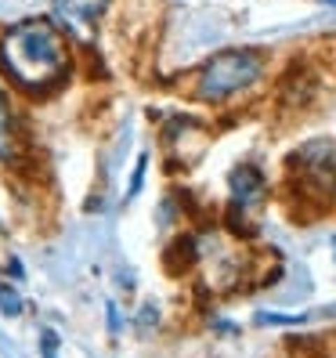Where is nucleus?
Listing matches in <instances>:
<instances>
[{
	"label": "nucleus",
	"instance_id": "1",
	"mask_svg": "<svg viewBox=\"0 0 336 358\" xmlns=\"http://www.w3.org/2000/svg\"><path fill=\"white\" fill-rule=\"evenodd\" d=\"M73 73V48L51 18H22L0 29V83L11 94L48 101L69 87Z\"/></svg>",
	"mask_w": 336,
	"mask_h": 358
},
{
	"label": "nucleus",
	"instance_id": "2",
	"mask_svg": "<svg viewBox=\"0 0 336 358\" xmlns=\"http://www.w3.org/2000/svg\"><path fill=\"white\" fill-rule=\"evenodd\" d=\"M268 76V55L257 48H228L210 55L188 80V94L203 105H228L257 91Z\"/></svg>",
	"mask_w": 336,
	"mask_h": 358
},
{
	"label": "nucleus",
	"instance_id": "3",
	"mask_svg": "<svg viewBox=\"0 0 336 358\" xmlns=\"http://www.w3.org/2000/svg\"><path fill=\"white\" fill-rule=\"evenodd\" d=\"M289 185L304 196H336V141L314 138L293 149L286 159Z\"/></svg>",
	"mask_w": 336,
	"mask_h": 358
},
{
	"label": "nucleus",
	"instance_id": "4",
	"mask_svg": "<svg viewBox=\"0 0 336 358\" xmlns=\"http://www.w3.org/2000/svg\"><path fill=\"white\" fill-rule=\"evenodd\" d=\"M26 152H29L26 120H22V113H18L15 94L8 91V83H0V166H8V171H22Z\"/></svg>",
	"mask_w": 336,
	"mask_h": 358
},
{
	"label": "nucleus",
	"instance_id": "5",
	"mask_svg": "<svg viewBox=\"0 0 336 358\" xmlns=\"http://www.w3.org/2000/svg\"><path fill=\"white\" fill-rule=\"evenodd\" d=\"M228 192H232V206L239 210H254L257 203H264L268 196V178L261 166L254 163H239L232 174H228Z\"/></svg>",
	"mask_w": 336,
	"mask_h": 358
},
{
	"label": "nucleus",
	"instance_id": "6",
	"mask_svg": "<svg viewBox=\"0 0 336 358\" xmlns=\"http://www.w3.org/2000/svg\"><path fill=\"white\" fill-rule=\"evenodd\" d=\"M192 264H199V243L192 236H177L166 246V271L170 275H184Z\"/></svg>",
	"mask_w": 336,
	"mask_h": 358
},
{
	"label": "nucleus",
	"instance_id": "7",
	"mask_svg": "<svg viewBox=\"0 0 336 358\" xmlns=\"http://www.w3.org/2000/svg\"><path fill=\"white\" fill-rule=\"evenodd\" d=\"M112 0H58V11L73 18V22H83V26H94L98 18L109 11Z\"/></svg>",
	"mask_w": 336,
	"mask_h": 358
},
{
	"label": "nucleus",
	"instance_id": "8",
	"mask_svg": "<svg viewBox=\"0 0 336 358\" xmlns=\"http://www.w3.org/2000/svg\"><path fill=\"white\" fill-rule=\"evenodd\" d=\"M22 308H26L22 293H18L11 282L0 279V315H8V319H18V315H22Z\"/></svg>",
	"mask_w": 336,
	"mask_h": 358
},
{
	"label": "nucleus",
	"instance_id": "9",
	"mask_svg": "<svg viewBox=\"0 0 336 358\" xmlns=\"http://www.w3.org/2000/svg\"><path fill=\"white\" fill-rule=\"evenodd\" d=\"M145 171H149V152H141L134 159V174H131V185H127V199H134L141 192V185H145Z\"/></svg>",
	"mask_w": 336,
	"mask_h": 358
},
{
	"label": "nucleus",
	"instance_id": "10",
	"mask_svg": "<svg viewBox=\"0 0 336 358\" xmlns=\"http://www.w3.org/2000/svg\"><path fill=\"white\" fill-rule=\"evenodd\" d=\"M307 315H275V311H261L257 326H300Z\"/></svg>",
	"mask_w": 336,
	"mask_h": 358
},
{
	"label": "nucleus",
	"instance_id": "11",
	"mask_svg": "<svg viewBox=\"0 0 336 358\" xmlns=\"http://www.w3.org/2000/svg\"><path fill=\"white\" fill-rule=\"evenodd\" d=\"M40 358H61V341H58L54 329L40 333Z\"/></svg>",
	"mask_w": 336,
	"mask_h": 358
},
{
	"label": "nucleus",
	"instance_id": "12",
	"mask_svg": "<svg viewBox=\"0 0 336 358\" xmlns=\"http://www.w3.org/2000/svg\"><path fill=\"white\" fill-rule=\"evenodd\" d=\"M322 4H336V0H322Z\"/></svg>",
	"mask_w": 336,
	"mask_h": 358
},
{
	"label": "nucleus",
	"instance_id": "13",
	"mask_svg": "<svg viewBox=\"0 0 336 358\" xmlns=\"http://www.w3.org/2000/svg\"><path fill=\"white\" fill-rule=\"evenodd\" d=\"M0 231H4V224H0Z\"/></svg>",
	"mask_w": 336,
	"mask_h": 358
}]
</instances>
